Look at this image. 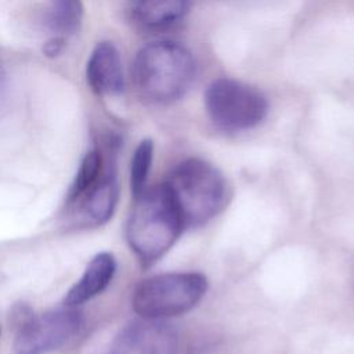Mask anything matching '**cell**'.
I'll return each instance as SVG.
<instances>
[{"label": "cell", "instance_id": "10", "mask_svg": "<svg viewBox=\"0 0 354 354\" xmlns=\"http://www.w3.org/2000/svg\"><path fill=\"white\" fill-rule=\"evenodd\" d=\"M116 271V260L108 253L95 254L86 267L82 278L68 290L64 303L66 307H77L104 292Z\"/></svg>", "mask_w": 354, "mask_h": 354}, {"label": "cell", "instance_id": "7", "mask_svg": "<svg viewBox=\"0 0 354 354\" xmlns=\"http://www.w3.org/2000/svg\"><path fill=\"white\" fill-rule=\"evenodd\" d=\"M109 354H181L180 333L165 319L141 318L119 332Z\"/></svg>", "mask_w": 354, "mask_h": 354}, {"label": "cell", "instance_id": "9", "mask_svg": "<svg viewBox=\"0 0 354 354\" xmlns=\"http://www.w3.org/2000/svg\"><path fill=\"white\" fill-rule=\"evenodd\" d=\"M119 185L112 170L98 180V183L79 201L69 205L76 212V216L82 220L84 225H101L106 223L118 203Z\"/></svg>", "mask_w": 354, "mask_h": 354}, {"label": "cell", "instance_id": "11", "mask_svg": "<svg viewBox=\"0 0 354 354\" xmlns=\"http://www.w3.org/2000/svg\"><path fill=\"white\" fill-rule=\"evenodd\" d=\"M189 7V0H136L134 19L147 29H162L181 19Z\"/></svg>", "mask_w": 354, "mask_h": 354}, {"label": "cell", "instance_id": "3", "mask_svg": "<svg viewBox=\"0 0 354 354\" xmlns=\"http://www.w3.org/2000/svg\"><path fill=\"white\" fill-rule=\"evenodd\" d=\"M165 184L184 227L206 224L227 205L228 189L223 174L203 159H184L173 167Z\"/></svg>", "mask_w": 354, "mask_h": 354}, {"label": "cell", "instance_id": "14", "mask_svg": "<svg viewBox=\"0 0 354 354\" xmlns=\"http://www.w3.org/2000/svg\"><path fill=\"white\" fill-rule=\"evenodd\" d=\"M153 158V142L147 138L142 140L131 158V167H130V183L131 191L134 198L138 196L147 188V180L151 170Z\"/></svg>", "mask_w": 354, "mask_h": 354}, {"label": "cell", "instance_id": "2", "mask_svg": "<svg viewBox=\"0 0 354 354\" xmlns=\"http://www.w3.org/2000/svg\"><path fill=\"white\" fill-rule=\"evenodd\" d=\"M184 230L180 212L165 183L145 188L131 209L126 239L142 266L156 263Z\"/></svg>", "mask_w": 354, "mask_h": 354}, {"label": "cell", "instance_id": "8", "mask_svg": "<svg viewBox=\"0 0 354 354\" xmlns=\"http://www.w3.org/2000/svg\"><path fill=\"white\" fill-rule=\"evenodd\" d=\"M86 80L98 95H119L124 90L126 79L122 55L108 40L94 46L86 62Z\"/></svg>", "mask_w": 354, "mask_h": 354}, {"label": "cell", "instance_id": "12", "mask_svg": "<svg viewBox=\"0 0 354 354\" xmlns=\"http://www.w3.org/2000/svg\"><path fill=\"white\" fill-rule=\"evenodd\" d=\"M84 7L82 0H50L47 21L57 36L76 33L83 22Z\"/></svg>", "mask_w": 354, "mask_h": 354}, {"label": "cell", "instance_id": "5", "mask_svg": "<svg viewBox=\"0 0 354 354\" xmlns=\"http://www.w3.org/2000/svg\"><path fill=\"white\" fill-rule=\"evenodd\" d=\"M205 106L212 122L227 131L253 129L268 112V102L261 91L230 77L216 79L207 86Z\"/></svg>", "mask_w": 354, "mask_h": 354}, {"label": "cell", "instance_id": "15", "mask_svg": "<svg viewBox=\"0 0 354 354\" xmlns=\"http://www.w3.org/2000/svg\"><path fill=\"white\" fill-rule=\"evenodd\" d=\"M64 47H65V39L62 36H54L44 43L43 53H44V55L54 58L62 53Z\"/></svg>", "mask_w": 354, "mask_h": 354}, {"label": "cell", "instance_id": "1", "mask_svg": "<svg viewBox=\"0 0 354 354\" xmlns=\"http://www.w3.org/2000/svg\"><path fill=\"white\" fill-rule=\"evenodd\" d=\"M195 58L185 46L171 40H156L137 51L131 77L144 100L167 104L184 95L195 79Z\"/></svg>", "mask_w": 354, "mask_h": 354}, {"label": "cell", "instance_id": "4", "mask_svg": "<svg viewBox=\"0 0 354 354\" xmlns=\"http://www.w3.org/2000/svg\"><path fill=\"white\" fill-rule=\"evenodd\" d=\"M207 279L199 272H166L142 279L133 292L141 318L166 319L192 310L205 296Z\"/></svg>", "mask_w": 354, "mask_h": 354}, {"label": "cell", "instance_id": "13", "mask_svg": "<svg viewBox=\"0 0 354 354\" xmlns=\"http://www.w3.org/2000/svg\"><path fill=\"white\" fill-rule=\"evenodd\" d=\"M104 170V160L102 155L98 149L88 151L77 169V173L75 176V180L68 191L66 205H72L76 201H79L83 195H86L102 177Z\"/></svg>", "mask_w": 354, "mask_h": 354}, {"label": "cell", "instance_id": "6", "mask_svg": "<svg viewBox=\"0 0 354 354\" xmlns=\"http://www.w3.org/2000/svg\"><path fill=\"white\" fill-rule=\"evenodd\" d=\"M83 324L75 307L30 315L18 326L14 348L17 354H46L64 346Z\"/></svg>", "mask_w": 354, "mask_h": 354}]
</instances>
